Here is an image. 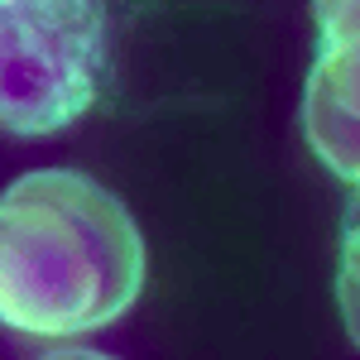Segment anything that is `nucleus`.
Returning <instances> with one entry per match:
<instances>
[{
	"instance_id": "1",
	"label": "nucleus",
	"mask_w": 360,
	"mask_h": 360,
	"mask_svg": "<svg viewBox=\"0 0 360 360\" xmlns=\"http://www.w3.org/2000/svg\"><path fill=\"white\" fill-rule=\"evenodd\" d=\"M144 288V240L125 202L77 168H39L0 193V322L77 336L125 317Z\"/></svg>"
},
{
	"instance_id": "2",
	"label": "nucleus",
	"mask_w": 360,
	"mask_h": 360,
	"mask_svg": "<svg viewBox=\"0 0 360 360\" xmlns=\"http://www.w3.org/2000/svg\"><path fill=\"white\" fill-rule=\"evenodd\" d=\"M111 77L106 0H0V130L53 135Z\"/></svg>"
},
{
	"instance_id": "3",
	"label": "nucleus",
	"mask_w": 360,
	"mask_h": 360,
	"mask_svg": "<svg viewBox=\"0 0 360 360\" xmlns=\"http://www.w3.org/2000/svg\"><path fill=\"white\" fill-rule=\"evenodd\" d=\"M303 135L336 178L360 173V39L317 44L303 86Z\"/></svg>"
},
{
	"instance_id": "4",
	"label": "nucleus",
	"mask_w": 360,
	"mask_h": 360,
	"mask_svg": "<svg viewBox=\"0 0 360 360\" xmlns=\"http://www.w3.org/2000/svg\"><path fill=\"white\" fill-rule=\"evenodd\" d=\"M312 15H317L322 44L360 39V0H312Z\"/></svg>"
}]
</instances>
